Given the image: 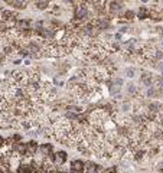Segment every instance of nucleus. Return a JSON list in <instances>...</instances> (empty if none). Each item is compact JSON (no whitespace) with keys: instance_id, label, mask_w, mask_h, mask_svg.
Masks as SVG:
<instances>
[{"instance_id":"12","label":"nucleus","mask_w":163,"mask_h":173,"mask_svg":"<svg viewBox=\"0 0 163 173\" xmlns=\"http://www.w3.org/2000/svg\"><path fill=\"white\" fill-rule=\"evenodd\" d=\"M127 91H128V94H136V93H137V88H136V85L130 84V85H128V88H127Z\"/></svg>"},{"instance_id":"1","label":"nucleus","mask_w":163,"mask_h":173,"mask_svg":"<svg viewBox=\"0 0 163 173\" xmlns=\"http://www.w3.org/2000/svg\"><path fill=\"white\" fill-rule=\"evenodd\" d=\"M75 18L78 20H85V19L90 18V9H88V6L85 3L77 6V9H75Z\"/></svg>"},{"instance_id":"14","label":"nucleus","mask_w":163,"mask_h":173,"mask_svg":"<svg viewBox=\"0 0 163 173\" xmlns=\"http://www.w3.org/2000/svg\"><path fill=\"white\" fill-rule=\"evenodd\" d=\"M114 85H123V79H121V78L114 79Z\"/></svg>"},{"instance_id":"5","label":"nucleus","mask_w":163,"mask_h":173,"mask_svg":"<svg viewBox=\"0 0 163 173\" xmlns=\"http://www.w3.org/2000/svg\"><path fill=\"white\" fill-rule=\"evenodd\" d=\"M32 172V166L28 164V163H20L19 164V169H18V173H31Z\"/></svg>"},{"instance_id":"10","label":"nucleus","mask_w":163,"mask_h":173,"mask_svg":"<svg viewBox=\"0 0 163 173\" xmlns=\"http://www.w3.org/2000/svg\"><path fill=\"white\" fill-rule=\"evenodd\" d=\"M38 9H46L48 7V0H36Z\"/></svg>"},{"instance_id":"3","label":"nucleus","mask_w":163,"mask_h":173,"mask_svg":"<svg viewBox=\"0 0 163 173\" xmlns=\"http://www.w3.org/2000/svg\"><path fill=\"white\" fill-rule=\"evenodd\" d=\"M65 160H67V153H65V151H58V153H55L54 163H55L56 166H62V164L65 163Z\"/></svg>"},{"instance_id":"7","label":"nucleus","mask_w":163,"mask_h":173,"mask_svg":"<svg viewBox=\"0 0 163 173\" xmlns=\"http://www.w3.org/2000/svg\"><path fill=\"white\" fill-rule=\"evenodd\" d=\"M110 10H111V13L120 12V10H121V3H120V2H113V3L110 5Z\"/></svg>"},{"instance_id":"16","label":"nucleus","mask_w":163,"mask_h":173,"mask_svg":"<svg viewBox=\"0 0 163 173\" xmlns=\"http://www.w3.org/2000/svg\"><path fill=\"white\" fill-rule=\"evenodd\" d=\"M141 2H143V3H147V2H149V0H141Z\"/></svg>"},{"instance_id":"4","label":"nucleus","mask_w":163,"mask_h":173,"mask_svg":"<svg viewBox=\"0 0 163 173\" xmlns=\"http://www.w3.org/2000/svg\"><path fill=\"white\" fill-rule=\"evenodd\" d=\"M6 2L9 5L18 7V9H23V7H26V2H28V0H6Z\"/></svg>"},{"instance_id":"8","label":"nucleus","mask_w":163,"mask_h":173,"mask_svg":"<svg viewBox=\"0 0 163 173\" xmlns=\"http://www.w3.org/2000/svg\"><path fill=\"white\" fill-rule=\"evenodd\" d=\"M150 16V10H147L146 7H140L139 10V19H146Z\"/></svg>"},{"instance_id":"6","label":"nucleus","mask_w":163,"mask_h":173,"mask_svg":"<svg viewBox=\"0 0 163 173\" xmlns=\"http://www.w3.org/2000/svg\"><path fill=\"white\" fill-rule=\"evenodd\" d=\"M39 150H41V153L46 157L48 154H51V153H52V146H51V144H42Z\"/></svg>"},{"instance_id":"11","label":"nucleus","mask_w":163,"mask_h":173,"mask_svg":"<svg viewBox=\"0 0 163 173\" xmlns=\"http://www.w3.org/2000/svg\"><path fill=\"white\" fill-rule=\"evenodd\" d=\"M134 72H136L134 68H127V69H126V75H127L128 78H133V76H134Z\"/></svg>"},{"instance_id":"9","label":"nucleus","mask_w":163,"mask_h":173,"mask_svg":"<svg viewBox=\"0 0 163 173\" xmlns=\"http://www.w3.org/2000/svg\"><path fill=\"white\" fill-rule=\"evenodd\" d=\"M141 81H143V84H144V85L151 86V76H150L149 74H144V75L141 76Z\"/></svg>"},{"instance_id":"15","label":"nucleus","mask_w":163,"mask_h":173,"mask_svg":"<svg viewBox=\"0 0 163 173\" xmlns=\"http://www.w3.org/2000/svg\"><path fill=\"white\" fill-rule=\"evenodd\" d=\"M5 146V139H2V137H0V149H2Z\"/></svg>"},{"instance_id":"13","label":"nucleus","mask_w":163,"mask_h":173,"mask_svg":"<svg viewBox=\"0 0 163 173\" xmlns=\"http://www.w3.org/2000/svg\"><path fill=\"white\" fill-rule=\"evenodd\" d=\"M133 16H134V13H133V12H130V10L124 13V18H126V19H131Z\"/></svg>"},{"instance_id":"2","label":"nucleus","mask_w":163,"mask_h":173,"mask_svg":"<svg viewBox=\"0 0 163 173\" xmlns=\"http://www.w3.org/2000/svg\"><path fill=\"white\" fill-rule=\"evenodd\" d=\"M71 172L72 173H84L85 172V163L81 160H72L71 162Z\"/></svg>"}]
</instances>
